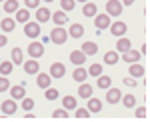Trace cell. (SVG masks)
<instances>
[{"mask_svg":"<svg viewBox=\"0 0 150 122\" xmlns=\"http://www.w3.org/2000/svg\"><path fill=\"white\" fill-rule=\"evenodd\" d=\"M72 78H74L76 82H84V80L88 78V70H86V68H76L74 74H72Z\"/></svg>","mask_w":150,"mask_h":122,"instance_id":"cell-25","label":"cell"},{"mask_svg":"<svg viewBox=\"0 0 150 122\" xmlns=\"http://www.w3.org/2000/svg\"><path fill=\"white\" fill-rule=\"evenodd\" d=\"M22 108H24L26 112H30L32 108H34V100H32V98H26V96H24V98H22Z\"/></svg>","mask_w":150,"mask_h":122,"instance_id":"cell-38","label":"cell"},{"mask_svg":"<svg viewBox=\"0 0 150 122\" xmlns=\"http://www.w3.org/2000/svg\"><path fill=\"white\" fill-rule=\"evenodd\" d=\"M94 24H96V28L98 30H106L108 26H110V16L108 14H94Z\"/></svg>","mask_w":150,"mask_h":122,"instance_id":"cell-4","label":"cell"},{"mask_svg":"<svg viewBox=\"0 0 150 122\" xmlns=\"http://www.w3.org/2000/svg\"><path fill=\"white\" fill-rule=\"evenodd\" d=\"M78 2H82V4H84V2H88V0H78Z\"/></svg>","mask_w":150,"mask_h":122,"instance_id":"cell-47","label":"cell"},{"mask_svg":"<svg viewBox=\"0 0 150 122\" xmlns=\"http://www.w3.org/2000/svg\"><path fill=\"white\" fill-rule=\"evenodd\" d=\"M88 74H90V76H100V74H102V64H90Z\"/></svg>","mask_w":150,"mask_h":122,"instance_id":"cell-36","label":"cell"},{"mask_svg":"<svg viewBox=\"0 0 150 122\" xmlns=\"http://www.w3.org/2000/svg\"><path fill=\"white\" fill-rule=\"evenodd\" d=\"M24 118H26V120H34L36 116H34V114H30V112H28V114H26V116H24Z\"/></svg>","mask_w":150,"mask_h":122,"instance_id":"cell-46","label":"cell"},{"mask_svg":"<svg viewBox=\"0 0 150 122\" xmlns=\"http://www.w3.org/2000/svg\"><path fill=\"white\" fill-rule=\"evenodd\" d=\"M52 118H54V120H64V118H68V112H66V108L54 110L52 112Z\"/></svg>","mask_w":150,"mask_h":122,"instance_id":"cell-35","label":"cell"},{"mask_svg":"<svg viewBox=\"0 0 150 122\" xmlns=\"http://www.w3.org/2000/svg\"><path fill=\"white\" fill-rule=\"evenodd\" d=\"M14 26H16V20H14V18H8V16L0 22V28L4 30V34H6V32H12V30H14Z\"/></svg>","mask_w":150,"mask_h":122,"instance_id":"cell-18","label":"cell"},{"mask_svg":"<svg viewBox=\"0 0 150 122\" xmlns=\"http://www.w3.org/2000/svg\"><path fill=\"white\" fill-rule=\"evenodd\" d=\"M122 104L126 106V108H132L134 106V102H136V98H134V94H126V96H122Z\"/></svg>","mask_w":150,"mask_h":122,"instance_id":"cell-34","label":"cell"},{"mask_svg":"<svg viewBox=\"0 0 150 122\" xmlns=\"http://www.w3.org/2000/svg\"><path fill=\"white\" fill-rule=\"evenodd\" d=\"M96 4H92V2H84V6H82V14L84 16H94L96 14Z\"/></svg>","mask_w":150,"mask_h":122,"instance_id":"cell-28","label":"cell"},{"mask_svg":"<svg viewBox=\"0 0 150 122\" xmlns=\"http://www.w3.org/2000/svg\"><path fill=\"white\" fill-rule=\"evenodd\" d=\"M124 84H126L128 88H134V86H136V78H124Z\"/></svg>","mask_w":150,"mask_h":122,"instance_id":"cell-42","label":"cell"},{"mask_svg":"<svg viewBox=\"0 0 150 122\" xmlns=\"http://www.w3.org/2000/svg\"><path fill=\"white\" fill-rule=\"evenodd\" d=\"M52 20H54V24H58V26H64V24L68 22V18H66V12L60 10V12H54V16H50Z\"/></svg>","mask_w":150,"mask_h":122,"instance_id":"cell-20","label":"cell"},{"mask_svg":"<svg viewBox=\"0 0 150 122\" xmlns=\"http://www.w3.org/2000/svg\"><path fill=\"white\" fill-rule=\"evenodd\" d=\"M14 20H16V22H20V24H26L28 20H30V10H28V8H18Z\"/></svg>","mask_w":150,"mask_h":122,"instance_id":"cell-14","label":"cell"},{"mask_svg":"<svg viewBox=\"0 0 150 122\" xmlns=\"http://www.w3.org/2000/svg\"><path fill=\"white\" fill-rule=\"evenodd\" d=\"M118 62V52H106L104 54V64H108V66H112V64H116Z\"/></svg>","mask_w":150,"mask_h":122,"instance_id":"cell-30","label":"cell"},{"mask_svg":"<svg viewBox=\"0 0 150 122\" xmlns=\"http://www.w3.org/2000/svg\"><path fill=\"white\" fill-rule=\"evenodd\" d=\"M70 62L76 64V66H82L86 62V54L82 50H74V52H70Z\"/></svg>","mask_w":150,"mask_h":122,"instance_id":"cell-9","label":"cell"},{"mask_svg":"<svg viewBox=\"0 0 150 122\" xmlns=\"http://www.w3.org/2000/svg\"><path fill=\"white\" fill-rule=\"evenodd\" d=\"M8 88H10V82H8V78H6V76H0V92H6Z\"/></svg>","mask_w":150,"mask_h":122,"instance_id":"cell-40","label":"cell"},{"mask_svg":"<svg viewBox=\"0 0 150 122\" xmlns=\"http://www.w3.org/2000/svg\"><path fill=\"white\" fill-rule=\"evenodd\" d=\"M50 16H52V14H50L48 8H36V20H38V22H48Z\"/></svg>","mask_w":150,"mask_h":122,"instance_id":"cell-16","label":"cell"},{"mask_svg":"<svg viewBox=\"0 0 150 122\" xmlns=\"http://www.w3.org/2000/svg\"><path fill=\"white\" fill-rule=\"evenodd\" d=\"M16 108H18V106H16L14 98H12V100H4V102H2V106H0V110H2L4 116H12V114L16 112Z\"/></svg>","mask_w":150,"mask_h":122,"instance_id":"cell-8","label":"cell"},{"mask_svg":"<svg viewBox=\"0 0 150 122\" xmlns=\"http://www.w3.org/2000/svg\"><path fill=\"white\" fill-rule=\"evenodd\" d=\"M80 50L86 56H92V54H96V52H98V46H96V42H84Z\"/></svg>","mask_w":150,"mask_h":122,"instance_id":"cell-19","label":"cell"},{"mask_svg":"<svg viewBox=\"0 0 150 122\" xmlns=\"http://www.w3.org/2000/svg\"><path fill=\"white\" fill-rule=\"evenodd\" d=\"M52 78H62L64 74H66V68H64V64L62 62H52V66H50V72H48Z\"/></svg>","mask_w":150,"mask_h":122,"instance_id":"cell-7","label":"cell"},{"mask_svg":"<svg viewBox=\"0 0 150 122\" xmlns=\"http://www.w3.org/2000/svg\"><path fill=\"white\" fill-rule=\"evenodd\" d=\"M0 2H4V0H0Z\"/></svg>","mask_w":150,"mask_h":122,"instance_id":"cell-49","label":"cell"},{"mask_svg":"<svg viewBox=\"0 0 150 122\" xmlns=\"http://www.w3.org/2000/svg\"><path fill=\"white\" fill-rule=\"evenodd\" d=\"M122 2H118V0H108L106 2V14L108 16H120L122 14Z\"/></svg>","mask_w":150,"mask_h":122,"instance_id":"cell-2","label":"cell"},{"mask_svg":"<svg viewBox=\"0 0 150 122\" xmlns=\"http://www.w3.org/2000/svg\"><path fill=\"white\" fill-rule=\"evenodd\" d=\"M24 4H26V8L30 10V8H38V4H40V0H24Z\"/></svg>","mask_w":150,"mask_h":122,"instance_id":"cell-41","label":"cell"},{"mask_svg":"<svg viewBox=\"0 0 150 122\" xmlns=\"http://www.w3.org/2000/svg\"><path fill=\"white\" fill-rule=\"evenodd\" d=\"M82 34H84V26H82V24H72V26H70L68 36H72V38H80Z\"/></svg>","mask_w":150,"mask_h":122,"instance_id":"cell-26","label":"cell"},{"mask_svg":"<svg viewBox=\"0 0 150 122\" xmlns=\"http://www.w3.org/2000/svg\"><path fill=\"white\" fill-rule=\"evenodd\" d=\"M24 64V72L26 74H38V68H40V64H38V60L36 58H32V60H26V62H22Z\"/></svg>","mask_w":150,"mask_h":122,"instance_id":"cell-10","label":"cell"},{"mask_svg":"<svg viewBox=\"0 0 150 122\" xmlns=\"http://www.w3.org/2000/svg\"><path fill=\"white\" fill-rule=\"evenodd\" d=\"M50 80H52V76H50V74H40V72H38V78H36V84H38L40 88H44V90H46L48 86H50Z\"/></svg>","mask_w":150,"mask_h":122,"instance_id":"cell-17","label":"cell"},{"mask_svg":"<svg viewBox=\"0 0 150 122\" xmlns=\"http://www.w3.org/2000/svg\"><path fill=\"white\" fill-rule=\"evenodd\" d=\"M136 0H122V6H130V4H134Z\"/></svg>","mask_w":150,"mask_h":122,"instance_id":"cell-45","label":"cell"},{"mask_svg":"<svg viewBox=\"0 0 150 122\" xmlns=\"http://www.w3.org/2000/svg\"><path fill=\"white\" fill-rule=\"evenodd\" d=\"M74 2H76V0H60V6H62L64 12H68V10H74V6H76Z\"/></svg>","mask_w":150,"mask_h":122,"instance_id":"cell-37","label":"cell"},{"mask_svg":"<svg viewBox=\"0 0 150 122\" xmlns=\"http://www.w3.org/2000/svg\"><path fill=\"white\" fill-rule=\"evenodd\" d=\"M4 10L8 12H16L18 10V0H4Z\"/></svg>","mask_w":150,"mask_h":122,"instance_id":"cell-31","label":"cell"},{"mask_svg":"<svg viewBox=\"0 0 150 122\" xmlns=\"http://www.w3.org/2000/svg\"><path fill=\"white\" fill-rule=\"evenodd\" d=\"M50 40H52L54 44H64V42L68 40V32H66L62 26H58V28H54V30L50 32Z\"/></svg>","mask_w":150,"mask_h":122,"instance_id":"cell-1","label":"cell"},{"mask_svg":"<svg viewBox=\"0 0 150 122\" xmlns=\"http://www.w3.org/2000/svg\"><path fill=\"white\" fill-rule=\"evenodd\" d=\"M108 92H106V100L110 102V104H116V102H120V98H122V92L118 88H106Z\"/></svg>","mask_w":150,"mask_h":122,"instance_id":"cell-11","label":"cell"},{"mask_svg":"<svg viewBox=\"0 0 150 122\" xmlns=\"http://www.w3.org/2000/svg\"><path fill=\"white\" fill-rule=\"evenodd\" d=\"M12 62H14V64H22V62H24L22 48H14V50H12Z\"/></svg>","mask_w":150,"mask_h":122,"instance_id":"cell-29","label":"cell"},{"mask_svg":"<svg viewBox=\"0 0 150 122\" xmlns=\"http://www.w3.org/2000/svg\"><path fill=\"white\" fill-rule=\"evenodd\" d=\"M130 40L128 38H118V42H116V52H126L130 50Z\"/></svg>","mask_w":150,"mask_h":122,"instance_id":"cell-24","label":"cell"},{"mask_svg":"<svg viewBox=\"0 0 150 122\" xmlns=\"http://www.w3.org/2000/svg\"><path fill=\"white\" fill-rule=\"evenodd\" d=\"M140 56H142V52H136V50H126V52H122V58L126 60L128 64H132V62H138L140 60Z\"/></svg>","mask_w":150,"mask_h":122,"instance_id":"cell-12","label":"cell"},{"mask_svg":"<svg viewBox=\"0 0 150 122\" xmlns=\"http://www.w3.org/2000/svg\"><path fill=\"white\" fill-rule=\"evenodd\" d=\"M44 96H46L48 100H56V98H58V90H56V88H50V86H48L46 92H44Z\"/></svg>","mask_w":150,"mask_h":122,"instance_id":"cell-39","label":"cell"},{"mask_svg":"<svg viewBox=\"0 0 150 122\" xmlns=\"http://www.w3.org/2000/svg\"><path fill=\"white\" fill-rule=\"evenodd\" d=\"M136 118H146V108H144V106L136 108Z\"/></svg>","mask_w":150,"mask_h":122,"instance_id":"cell-43","label":"cell"},{"mask_svg":"<svg viewBox=\"0 0 150 122\" xmlns=\"http://www.w3.org/2000/svg\"><path fill=\"white\" fill-rule=\"evenodd\" d=\"M76 118L88 120V118H90V110H88V108H78V106H76Z\"/></svg>","mask_w":150,"mask_h":122,"instance_id":"cell-33","label":"cell"},{"mask_svg":"<svg viewBox=\"0 0 150 122\" xmlns=\"http://www.w3.org/2000/svg\"><path fill=\"white\" fill-rule=\"evenodd\" d=\"M62 106H64L66 110H76V106H78V104H76V98L68 94V96H64V98H62Z\"/></svg>","mask_w":150,"mask_h":122,"instance_id":"cell-22","label":"cell"},{"mask_svg":"<svg viewBox=\"0 0 150 122\" xmlns=\"http://www.w3.org/2000/svg\"><path fill=\"white\" fill-rule=\"evenodd\" d=\"M44 2H52V0H44Z\"/></svg>","mask_w":150,"mask_h":122,"instance_id":"cell-48","label":"cell"},{"mask_svg":"<svg viewBox=\"0 0 150 122\" xmlns=\"http://www.w3.org/2000/svg\"><path fill=\"white\" fill-rule=\"evenodd\" d=\"M110 32H112V36H124L126 34V24L122 22V20H116V22H110Z\"/></svg>","mask_w":150,"mask_h":122,"instance_id":"cell-5","label":"cell"},{"mask_svg":"<svg viewBox=\"0 0 150 122\" xmlns=\"http://www.w3.org/2000/svg\"><path fill=\"white\" fill-rule=\"evenodd\" d=\"M78 96L80 98H90L92 96V86L86 84V80H84V84H80V88H78Z\"/></svg>","mask_w":150,"mask_h":122,"instance_id":"cell-21","label":"cell"},{"mask_svg":"<svg viewBox=\"0 0 150 122\" xmlns=\"http://www.w3.org/2000/svg\"><path fill=\"white\" fill-rule=\"evenodd\" d=\"M24 36H28V38L40 36V22H26L24 24Z\"/></svg>","mask_w":150,"mask_h":122,"instance_id":"cell-3","label":"cell"},{"mask_svg":"<svg viewBox=\"0 0 150 122\" xmlns=\"http://www.w3.org/2000/svg\"><path fill=\"white\" fill-rule=\"evenodd\" d=\"M88 110L90 112H100L102 110V100H98V98H88Z\"/></svg>","mask_w":150,"mask_h":122,"instance_id":"cell-23","label":"cell"},{"mask_svg":"<svg viewBox=\"0 0 150 122\" xmlns=\"http://www.w3.org/2000/svg\"><path fill=\"white\" fill-rule=\"evenodd\" d=\"M10 72H12V62H8V60L0 62V74H2V76H8Z\"/></svg>","mask_w":150,"mask_h":122,"instance_id":"cell-32","label":"cell"},{"mask_svg":"<svg viewBox=\"0 0 150 122\" xmlns=\"http://www.w3.org/2000/svg\"><path fill=\"white\" fill-rule=\"evenodd\" d=\"M6 42H8V36L6 34H0V46H4Z\"/></svg>","mask_w":150,"mask_h":122,"instance_id":"cell-44","label":"cell"},{"mask_svg":"<svg viewBox=\"0 0 150 122\" xmlns=\"http://www.w3.org/2000/svg\"><path fill=\"white\" fill-rule=\"evenodd\" d=\"M10 96L14 100H22L26 96V88H24V84H18V86H12L10 88Z\"/></svg>","mask_w":150,"mask_h":122,"instance_id":"cell-13","label":"cell"},{"mask_svg":"<svg viewBox=\"0 0 150 122\" xmlns=\"http://www.w3.org/2000/svg\"><path fill=\"white\" fill-rule=\"evenodd\" d=\"M98 80H96V84H98V88H110V84H112V80H110V76H104V74H100V76H96Z\"/></svg>","mask_w":150,"mask_h":122,"instance_id":"cell-27","label":"cell"},{"mask_svg":"<svg viewBox=\"0 0 150 122\" xmlns=\"http://www.w3.org/2000/svg\"><path fill=\"white\" fill-rule=\"evenodd\" d=\"M28 54L32 56V58H40V56L44 54V44L42 42H30L28 44Z\"/></svg>","mask_w":150,"mask_h":122,"instance_id":"cell-6","label":"cell"},{"mask_svg":"<svg viewBox=\"0 0 150 122\" xmlns=\"http://www.w3.org/2000/svg\"><path fill=\"white\" fill-rule=\"evenodd\" d=\"M128 72H130V76H132V78H140V76H144V66L138 64V62H132L130 68H128Z\"/></svg>","mask_w":150,"mask_h":122,"instance_id":"cell-15","label":"cell"}]
</instances>
